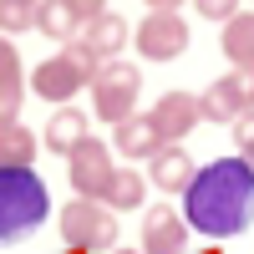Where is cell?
<instances>
[{
    "mask_svg": "<svg viewBox=\"0 0 254 254\" xmlns=\"http://www.w3.org/2000/svg\"><path fill=\"white\" fill-rule=\"evenodd\" d=\"M112 147H117L122 158H153L158 147H163V137H158V127H153L147 112H132L127 122L112 127Z\"/></svg>",
    "mask_w": 254,
    "mask_h": 254,
    "instance_id": "cell-13",
    "label": "cell"
},
{
    "mask_svg": "<svg viewBox=\"0 0 254 254\" xmlns=\"http://www.w3.org/2000/svg\"><path fill=\"white\" fill-rule=\"evenodd\" d=\"M10 76H20V56L10 46V36H0V81H10Z\"/></svg>",
    "mask_w": 254,
    "mask_h": 254,
    "instance_id": "cell-23",
    "label": "cell"
},
{
    "mask_svg": "<svg viewBox=\"0 0 254 254\" xmlns=\"http://www.w3.org/2000/svg\"><path fill=\"white\" fill-rule=\"evenodd\" d=\"M92 132H87V112H76V107H61V112H51V122H46V147L51 153H61V158H71L81 142H87Z\"/></svg>",
    "mask_w": 254,
    "mask_h": 254,
    "instance_id": "cell-15",
    "label": "cell"
},
{
    "mask_svg": "<svg viewBox=\"0 0 254 254\" xmlns=\"http://www.w3.org/2000/svg\"><path fill=\"white\" fill-rule=\"evenodd\" d=\"M142 193H147V178L132 173V168H117L107 193H102V203H107L112 214H127V208H142Z\"/></svg>",
    "mask_w": 254,
    "mask_h": 254,
    "instance_id": "cell-17",
    "label": "cell"
},
{
    "mask_svg": "<svg viewBox=\"0 0 254 254\" xmlns=\"http://www.w3.org/2000/svg\"><path fill=\"white\" fill-rule=\"evenodd\" d=\"M81 26H87V15H81L71 0H41L36 5V31L51 36V41H76Z\"/></svg>",
    "mask_w": 254,
    "mask_h": 254,
    "instance_id": "cell-14",
    "label": "cell"
},
{
    "mask_svg": "<svg viewBox=\"0 0 254 254\" xmlns=\"http://www.w3.org/2000/svg\"><path fill=\"white\" fill-rule=\"evenodd\" d=\"M198 102H203V122H224V127H234L244 112H254V71L234 66L229 76H219Z\"/></svg>",
    "mask_w": 254,
    "mask_h": 254,
    "instance_id": "cell-7",
    "label": "cell"
},
{
    "mask_svg": "<svg viewBox=\"0 0 254 254\" xmlns=\"http://www.w3.org/2000/svg\"><path fill=\"white\" fill-rule=\"evenodd\" d=\"M132 46L142 61H178L188 51V20L178 10H147V20L132 31Z\"/></svg>",
    "mask_w": 254,
    "mask_h": 254,
    "instance_id": "cell-6",
    "label": "cell"
},
{
    "mask_svg": "<svg viewBox=\"0 0 254 254\" xmlns=\"http://www.w3.org/2000/svg\"><path fill=\"white\" fill-rule=\"evenodd\" d=\"M112 147L107 142H97V137H87L76 147V153L66 158V178H71V188H76V198H102L107 193V183H112Z\"/></svg>",
    "mask_w": 254,
    "mask_h": 254,
    "instance_id": "cell-8",
    "label": "cell"
},
{
    "mask_svg": "<svg viewBox=\"0 0 254 254\" xmlns=\"http://www.w3.org/2000/svg\"><path fill=\"white\" fill-rule=\"evenodd\" d=\"M234 142H239V158L254 163V112H244V117L234 122Z\"/></svg>",
    "mask_w": 254,
    "mask_h": 254,
    "instance_id": "cell-22",
    "label": "cell"
},
{
    "mask_svg": "<svg viewBox=\"0 0 254 254\" xmlns=\"http://www.w3.org/2000/svg\"><path fill=\"white\" fill-rule=\"evenodd\" d=\"M137 92H142V71L132 66V61H102L97 76H92V112L102 122H127L137 112Z\"/></svg>",
    "mask_w": 254,
    "mask_h": 254,
    "instance_id": "cell-4",
    "label": "cell"
},
{
    "mask_svg": "<svg viewBox=\"0 0 254 254\" xmlns=\"http://www.w3.org/2000/svg\"><path fill=\"white\" fill-rule=\"evenodd\" d=\"M147 117H153V127H158L163 142H183V137L203 122V102H198L193 92H163Z\"/></svg>",
    "mask_w": 254,
    "mask_h": 254,
    "instance_id": "cell-9",
    "label": "cell"
},
{
    "mask_svg": "<svg viewBox=\"0 0 254 254\" xmlns=\"http://www.w3.org/2000/svg\"><path fill=\"white\" fill-rule=\"evenodd\" d=\"M61 239L81 254H102L117 249V214L102 198H71L61 208Z\"/></svg>",
    "mask_w": 254,
    "mask_h": 254,
    "instance_id": "cell-5",
    "label": "cell"
},
{
    "mask_svg": "<svg viewBox=\"0 0 254 254\" xmlns=\"http://www.w3.org/2000/svg\"><path fill=\"white\" fill-rule=\"evenodd\" d=\"M112 254H142V249H112Z\"/></svg>",
    "mask_w": 254,
    "mask_h": 254,
    "instance_id": "cell-26",
    "label": "cell"
},
{
    "mask_svg": "<svg viewBox=\"0 0 254 254\" xmlns=\"http://www.w3.org/2000/svg\"><path fill=\"white\" fill-rule=\"evenodd\" d=\"M36 5H41V0H36Z\"/></svg>",
    "mask_w": 254,
    "mask_h": 254,
    "instance_id": "cell-27",
    "label": "cell"
},
{
    "mask_svg": "<svg viewBox=\"0 0 254 254\" xmlns=\"http://www.w3.org/2000/svg\"><path fill=\"white\" fill-rule=\"evenodd\" d=\"M188 244V219L173 214V208H147L142 219V254H183Z\"/></svg>",
    "mask_w": 254,
    "mask_h": 254,
    "instance_id": "cell-11",
    "label": "cell"
},
{
    "mask_svg": "<svg viewBox=\"0 0 254 254\" xmlns=\"http://www.w3.org/2000/svg\"><path fill=\"white\" fill-rule=\"evenodd\" d=\"M97 66H102V61L81 46V41H66L56 56H46V61L31 71V92H36L41 102H61V107H66L81 87H92Z\"/></svg>",
    "mask_w": 254,
    "mask_h": 254,
    "instance_id": "cell-3",
    "label": "cell"
},
{
    "mask_svg": "<svg viewBox=\"0 0 254 254\" xmlns=\"http://www.w3.org/2000/svg\"><path fill=\"white\" fill-rule=\"evenodd\" d=\"M193 10L203 20H234L239 15V0H193Z\"/></svg>",
    "mask_w": 254,
    "mask_h": 254,
    "instance_id": "cell-21",
    "label": "cell"
},
{
    "mask_svg": "<svg viewBox=\"0 0 254 254\" xmlns=\"http://www.w3.org/2000/svg\"><path fill=\"white\" fill-rule=\"evenodd\" d=\"M36 163V132L31 127H0V168H31Z\"/></svg>",
    "mask_w": 254,
    "mask_h": 254,
    "instance_id": "cell-18",
    "label": "cell"
},
{
    "mask_svg": "<svg viewBox=\"0 0 254 254\" xmlns=\"http://www.w3.org/2000/svg\"><path fill=\"white\" fill-rule=\"evenodd\" d=\"M51 214V193L36 168H0V244H15L41 229Z\"/></svg>",
    "mask_w": 254,
    "mask_h": 254,
    "instance_id": "cell-2",
    "label": "cell"
},
{
    "mask_svg": "<svg viewBox=\"0 0 254 254\" xmlns=\"http://www.w3.org/2000/svg\"><path fill=\"white\" fill-rule=\"evenodd\" d=\"M31 26H36V0H0V36H15Z\"/></svg>",
    "mask_w": 254,
    "mask_h": 254,
    "instance_id": "cell-19",
    "label": "cell"
},
{
    "mask_svg": "<svg viewBox=\"0 0 254 254\" xmlns=\"http://www.w3.org/2000/svg\"><path fill=\"white\" fill-rule=\"evenodd\" d=\"M71 5H76L81 15H87V20H92V15H102V10H107V0H71Z\"/></svg>",
    "mask_w": 254,
    "mask_h": 254,
    "instance_id": "cell-24",
    "label": "cell"
},
{
    "mask_svg": "<svg viewBox=\"0 0 254 254\" xmlns=\"http://www.w3.org/2000/svg\"><path fill=\"white\" fill-rule=\"evenodd\" d=\"M81 46H87L97 61H117L122 56V46L127 41H132V26H127V20L117 15V10H102V15H92L87 26H81Z\"/></svg>",
    "mask_w": 254,
    "mask_h": 254,
    "instance_id": "cell-10",
    "label": "cell"
},
{
    "mask_svg": "<svg viewBox=\"0 0 254 254\" xmlns=\"http://www.w3.org/2000/svg\"><path fill=\"white\" fill-rule=\"evenodd\" d=\"M20 97H26V76L0 81V127H15L20 122Z\"/></svg>",
    "mask_w": 254,
    "mask_h": 254,
    "instance_id": "cell-20",
    "label": "cell"
},
{
    "mask_svg": "<svg viewBox=\"0 0 254 254\" xmlns=\"http://www.w3.org/2000/svg\"><path fill=\"white\" fill-rule=\"evenodd\" d=\"M219 46H224V56L234 61V66L254 71V10H239L234 20H224V31H219Z\"/></svg>",
    "mask_w": 254,
    "mask_h": 254,
    "instance_id": "cell-16",
    "label": "cell"
},
{
    "mask_svg": "<svg viewBox=\"0 0 254 254\" xmlns=\"http://www.w3.org/2000/svg\"><path fill=\"white\" fill-rule=\"evenodd\" d=\"M147 163H153V188H163V193H183V188L193 183V173H198L193 158H188L178 142H163Z\"/></svg>",
    "mask_w": 254,
    "mask_h": 254,
    "instance_id": "cell-12",
    "label": "cell"
},
{
    "mask_svg": "<svg viewBox=\"0 0 254 254\" xmlns=\"http://www.w3.org/2000/svg\"><path fill=\"white\" fill-rule=\"evenodd\" d=\"M183 219L208 239H234L254 224V163L249 158H219L193 173L183 188Z\"/></svg>",
    "mask_w": 254,
    "mask_h": 254,
    "instance_id": "cell-1",
    "label": "cell"
},
{
    "mask_svg": "<svg viewBox=\"0 0 254 254\" xmlns=\"http://www.w3.org/2000/svg\"><path fill=\"white\" fill-rule=\"evenodd\" d=\"M183 0H147V10H178Z\"/></svg>",
    "mask_w": 254,
    "mask_h": 254,
    "instance_id": "cell-25",
    "label": "cell"
}]
</instances>
